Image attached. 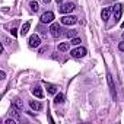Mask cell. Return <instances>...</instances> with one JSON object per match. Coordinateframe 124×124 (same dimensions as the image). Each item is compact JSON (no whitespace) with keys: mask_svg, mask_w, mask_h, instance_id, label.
Returning a JSON list of instances; mask_svg holds the SVG:
<instances>
[{"mask_svg":"<svg viewBox=\"0 0 124 124\" xmlns=\"http://www.w3.org/2000/svg\"><path fill=\"white\" fill-rule=\"evenodd\" d=\"M50 32H51V35H53L54 38H58V37L63 35V29H61V26H60L58 23H51Z\"/></svg>","mask_w":124,"mask_h":124,"instance_id":"cell-1","label":"cell"},{"mask_svg":"<svg viewBox=\"0 0 124 124\" xmlns=\"http://www.w3.org/2000/svg\"><path fill=\"white\" fill-rule=\"evenodd\" d=\"M86 48L85 47H78V48H75V50H72L70 51V54L75 57V58H80V57H85L86 55Z\"/></svg>","mask_w":124,"mask_h":124,"instance_id":"cell-2","label":"cell"},{"mask_svg":"<svg viewBox=\"0 0 124 124\" xmlns=\"http://www.w3.org/2000/svg\"><path fill=\"white\" fill-rule=\"evenodd\" d=\"M58 10H60V13H70V12L75 10V5L70 3V2H69V3H63Z\"/></svg>","mask_w":124,"mask_h":124,"instance_id":"cell-3","label":"cell"},{"mask_svg":"<svg viewBox=\"0 0 124 124\" xmlns=\"http://www.w3.org/2000/svg\"><path fill=\"white\" fill-rule=\"evenodd\" d=\"M112 13H114V18L115 19H120L121 18V13H123V5L121 3H117L112 6Z\"/></svg>","mask_w":124,"mask_h":124,"instance_id":"cell-4","label":"cell"},{"mask_svg":"<svg viewBox=\"0 0 124 124\" xmlns=\"http://www.w3.org/2000/svg\"><path fill=\"white\" fill-rule=\"evenodd\" d=\"M53 19H54V13L53 12H45L41 16V23H51Z\"/></svg>","mask_w":124,"mask_h":124,"instance_id":"cell-5","label":"cell"},{"mask_svg":"<svg viewBox=\"0 0 124 124\" xmlns=\"http://www.w3.org/2000/svg\"><path fill=\"white\" fill-rule=\"evenodd\" d=\"M78 22V18L76 16H63V18H61V23H63V25H75Z\"/></svg>","mask_w":124,"mask_h":124,"instance_id":"cell-6","label":"cell"},{"mask_svg":"<svg viewBox=\"0 0 124 124\" xmlns=\"http://www.w3.org/2000/svg\"><path fill=\"white\" fill-rule=\"evenodd\" d=\"M28 42H29V47H31V48H34V47H38V45L41 44V39H39V37H38V35H35V34H34V35H31V37H29V41H28Z\"/></svg>","mask_w":124,"mask_h":124,"instance_id":"cell-7","label":"cell"},{"mask_svg":"<svg viewBox=\"0 0 124 124\" xmlns=\"http://www.w3.org/2000/svg\"><path fill=\"white\" fill-rule=\"evenodd\" d=\"M111 12H112V8H105V9H102V12H101V18H102L104 21H107V19L109 18Z\"/></svg>","mask_w":124,"mask_h":124,"instance_id":"cell-8","label":"cell"},{"mask_svg":"<svg viewBox=\"0 0 124 124\" xmlns=\"http://www.w3.org/2000/svg\"><path fill=\"white\" fill-rule=\"evenodd\" d=\"M107 79H108V85H109V89H111V95H112V98L115 99V89H114V83H112V78H111V75H109V73L107 75Z\"/></svg>","mask_w":124,"mask_h":124,"instance_id":"cell-9","label":"cell"},{"mask_svg":"<svg viewBox=\"0 0 124 124\" xmlns=\"http://www.w3.org/2000/svg\"><path fill=\"white\" fill-rule=\"evenodd\" d=\"M29 26H31V22H29V21H28V22H25V23L22 25V28H21V35H22V37H25V35L28 34Z\"/></svg>","mask_w":124,"mask_h":124,"instance_id":"cell-10","label":"cell"},{"mask_svg":"<svg viewBox=\"0 0 124 124\" xmlns=\"http://www.w3.org/2000/svg\"><path fill=\"white\" fill-rule=\"evenodd\" d=\"M45 88H47L48 93H57V89H58L55 85H53V83H47V82H45Z\"/></svg>","mask_w":124,"mask_h":124,"instance_id":"cell-11","label":"cell"},{"mask_svg":"<svg viewBox=\"0 0 124 124\" xmlns=\"http://www.w3.org/2000/svg\"><path fill=\"white\" fill-rule=\"evenodd\" d=\"M29 105H31V108L35 109V111H41V109H42V105H41V102H38V101H31Z\"/></svg>","mask_w":124,"mask_h":124,"instance_id":"cell-12","label":"cell"},{"mask_svg":"<svg viewBox=\"0 0 124 124\" xmlns=\"http://www.w3.org/2000/svg\"><path fill=\"white\" fill-rule=\"evenodd\" d=\"M32 93H34L37 98H42V96H44V92H42V89H41L39 86H35V88L32 89Z\"/></svg>","mask_w":124,"mask_h":124,"instance_id":"cell-13","label":"cell"},{"mask_svg":"<svg viewBox=\"0 0 124 124\" xmlns=\"http://www.w3.org/2000/svg\"><path fill=\"white\" fill-rule=\"evenodd\" d=\"M70 48V42H61L58 44V51H67Z\"/></svg>","mask_w":124,"mask_h":124,"instance_id":"cell-14","label":"cell"},{"mask_svg":"<svg viewBox=\"0 0 124 124\" xmlns=\"http://www.w3.org/2000/svg\"><path fill=\"white\" fill-rule=\"evenodd\" d=\"M63 101H64V95L63 93H57L55 95V98H54V102L55 104H61Z\"/></svg>","mask_w":124,"mask_h":124,"instance_id":"cell-15","label":"cell"},{"mask_svg":"<svg viewBox=\"0 0 124 124\" xmlns=\"http://www.w3.org/2000/svg\"><path fill=\"white\" fill-rule=\"evenodd\" d=\"M29 6H31V9H32L34 12H37V10L39 9V6H38V3H37V2H31V3H29Z\"/></svg>","mask_w":124,"mask_h":124,"instance_id":"cell-16","label":"cell"},{"mask_svg":"<svg viewBox=\"0 0 124 124\" xmlns=\"http://www.w3.org/2000/svg\"><path fill=\"white\" fill-rule=\"evenodd\" d=\"M80 42H82V41H80V38H78V37H75V38L70 41V44H72V45H79Z\"/></svg>","mask_w":124,"mask_h":124,"instance_id":"cell-17","label":"cell"},{"mask_svg":"<svg viewBox=\"0 0 124 124\" xmlns=\"http://www.w3.org/2000/svg\"><path fill=\"white\" fill-rule=\"evenodd\" d=\"M13 105H15L16 108H19V109H22V108H23V105H22V102H21V99H15V102H13Z\"/></svg>","mask_w":124,"mask_h":124,"instance_id":"cell-18","label":"cell"},{"mask_svg":"<svg viewBox=\"0 0 124 124\" xmlns=\"http://www.w3.org/2000/svg\"><path fill=\"white\" fill-rule=\"evenodd\" d=\"M76 34H78V32H76V31H73V29H72V31H67V32H66V35H67L69 38H75V37H76Z\"/></svg>","mask_w":124,"mask_h":124,"instance_id":"cell-19","label":"cell"},{"mask_svg":"<svg viewBox=\"0 0 124 124\" xmlns=\"http://www.w3.org/2000/svg\"><path fill=\"white\" fill-rule=\"evenodd\" d=\"M38 29H39V32H41V35H47V31H45V29L42 28V25H39V26H38Z\"/></svg>","mask_w":124,"mask_h":124,"instance_id":"cell-20","label":"cell"},{"mask_svg":"<svg viewBox=\"0 0 124 124\" xmlns=\"http://www.w3.org/2000/svg\"><path fill=\"white\" fill-rule=\"evenodd\" d=\"M118 50H120V51H124V41L118 44Z\"/></svg>","mask_w":124,"mask_h":124,"instance_id":"cell-21","label":"cell"},{"mask_svg":"<svg viewBox=\"0 0 124 124\" xmlns=\"http://www.w3.org/2000/svg\"><path fill=\"white\" fill-rule=\"evenodd\" d=\"M10 32H12V35H13V37H16V35H18V29H15V28H13Z\"/></svg>","mask_w":124,"mask_h":124,"instance_id":"cell-22","label":"cell"},{"mask_svg":"<svg viewBox=\"0 0 124 124\" xmlns=\"http://www.w3.org/2000/svg\"><path fill=\"white\" fill-rule=\"evenodd\" d=\"M5 124H15V120H6Z\"/></svg>","mask_w":124,"mask_h":124,"instance_id":"cell-23","label":"cell"},{"mask_svg":"<svg viewBox=\"0 0 124 124\" xmlns=\"http://www.w3.org/2000/svg\"><path fill=\"white\" fill-rule=\"evenodd\" d=\"M0 76H2V79H5V76H6V73H5V72H0Z\"/></svg>","mask_w":124,"mask_h":124,"instance_id":"cell-24","label":"cell"},{"mask_svg":"<svg viewBox=\"0 0 124 124\" xmlns=\"http://www.w3.org/2000/svg\"><path fill=\"white\" fill-rule=\"evenodd\" d=\"M55 2H57V3H63V0H55Z\"/></svg>","mask_w":124,"mask_h":124,"instance_id":"cell-25","label":"cell"},{"mask_svg":"<svg viewBox=\"0 0 124 124\" xmlns=\"http://www.w3.org/2000/svg\"><path fill=\"white\" fill-rule=\"evenodd\" d=\"M44 2H45V3H50V2H51V0H44Z\"/></svg>","mask_w":124,"mask_h":124,"instance_id":"cell-26","label":"cell"},{"mask_svg":"<svg viewBox=\"0 0 124 124\" xmlns=\"http://www.w3.org/2000/svg\"><path fill=\"white\" fill-rule=\"evenodd\" d=\"M121 28H124V22H123V23H121Z\"/></svg>","mask_w":124,"mask_h":124,"instance_id":"cell-27","label":"cell"},{"mask_svg":"<svg viewBox=\"0 0 124 124\" xmlns=\"http://www.w3.org/2000/svg\"><path fill=\"white\" fill-rule=\"evenodd\" d=\"M123 35H124V32H123Z\"/></svg>","mask_w":124,"mask_h":124,"instance_id":"cell-28","label":"cell"}]
</instances>
